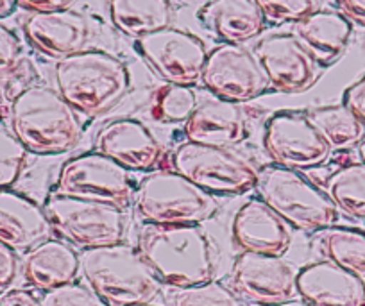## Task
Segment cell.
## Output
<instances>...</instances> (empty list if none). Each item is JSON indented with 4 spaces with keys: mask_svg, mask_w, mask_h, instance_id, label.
Masks as SVG:
<instances>
[{
    "mask_svg": "<svg viewBox=\"0 0 365 306\" xmlns=\"http://www.w3.org/2000/svg\"><path fill=\"white\" fill-rule=\"evenodd\" d=\"M138 253L158 280L170 288L195 287L215 276V253L199 224L143 223Z\"/></svg>",
    "mask_w": 365,
    "mask_h": 306,
    "instance_id": "1",
    "label": "cell"
},
{
    "mask_svg": "<svg viewBox=\"0 0 365 306\" xmlns=\"http://www.w3.org/2000/svg\"><path fill=\"white\" fill-rule=\"evenodd\" d=\"M79 111L58 90L29 84L13 95L9 106L11 133L34 154H63L83 136Z\"/></svg>",
    "mask_w": 365,
    "mask_h": 306,
    "instance_id": "2",
    "label": "cell"
},
{
    "mask_svg": "<svg viewBox=\"0 0 365 306\" xmlns=\"http://www.w3.org/2000/svg\"><path fill=\"white\" fill-rule=\"evenodd\" d=\"M54 77L63 98L88 117L111 110L131 86V76L125 63L117 56L97 49H84L59 59Z\"/></svg>",
    "mask_w": 365,
    "mask_h": 306,
    "instance_id": "3",
    "label": "cell"
},
{
    "mask_svg": "<svg viewBox=\"0 0 365 306\" xmlns=\"http://www.w3.org/2000/svg\"><path fill=\"white\" fill-rule=\"evenodd\" d=\"M86 285L108 306L149 305L161 292V281L138 249L120 242L84 249L79 255Z\"/></svg>",
    "mask_w": 365,
    "mask_h": 306,
    "instance_id": "4",
    "label": "cell"
},
{
    "mask_svg": "<svg viewBox=\"0 0 365 306\" xmlns=\"http://www.w3.org/2000/svg\"><path fill=\"white\" fill-rule=\"evenodd\" d=\"M256 192L290 228L324 231L339 220V208L328 193L296 168L267 165L258 170Z\"/></svg>",
    "mask_w": 365,
    "mask_h": 306,
    "instance_id": "5",
    "label": "cell"
},
{
    "mask_svg": "<svg viewBox=\"0 0 365 306\" xmlns=\"http://www.w3.org/2000/svg\"><path fill=\"white\" fill-rule=\"evenodd\" d=\"M133 203L140 219L150 224H201L219 212L213 193L174 168L145 175L136 185Z\"/></svg>",
    "mask_w": 365,
    "mask_h": 306,
    "instance_id": "6",
    "label": "cell"
},
{
    "mask_svg": "<svg viewBox=\"0 0 365 306\" xmlns=\"http://www.w3.org/2000/svg\"><path fill=\"white\" fill-rule=\"evenodd\" d=\"M45 212L52 228L83 251L124 242L128 217L125 210L113 203L54 193L48 197Z\"/></svg>",
    "mask_w": 365,
    "mask_h": 306,
    "instance_id": "7",
    "label": "cell"
},
{
    "mask_svg": "<svg viewBox=\"0 0 365 306\" xmlns=\"http://www.w3.org/2000/svg\"><path fill=\"white\" fill-rule=\"evenodd\" d=\"M172 168L210 193L240 195L256 188L258 168L230 147L185 142L172 153Z\"/></svg>",
    "mask_w": 365,
    "mask_h": 306,
    "instance_id": "8",
    "label": "cell"
},
{
    "mask_svg": "<svg viewBox=\"0 0 365 306\" xmlns=\"http://www.w3.org/2000/svg\"><path fill=\"white\" fill-rule=\"evenodd\" d=\"M135 192L136 185L131 170L117 163L113 158L93 151L70 158L63 163L54 193L106 200L125 210L135 199Z\"/></svg>",
    "mask_w": 365,
    "mask_h": 306,
    "instance_id": "9",
    "label": "cell"
},
{
    "mask_svg": "<svg viewBox=\"0 0 365 306\" xmlns=\"http://www.w3.org/2000/svg\"><path fill=\"white\" fill-rule=\"evenodd\" d=\"M136 51L170 84H190L201 81L205 70V41L188 31L165 27L136 40Z\"/></svg>",
    "mask_w": 365,
    "mask_h": 306,
    "instance_id": "10",
    "label": "cell"
},
{
    "mask_svg": "<svg viewBox=\"0 0 365 306\" xmlns=\"http://www.w3.org/2000/svg\"><path fill=\"white\" fill-rule=\"evenodd\" d=\"M263 146L276 165L312 168L322 165L331 147L304 111H278L267 121Z\"/></svg>",
    "mask_w": 365,
    "mask_h": 306,
    "instance_id": "11",
    "label": "cell"
},
{
    "mask_svg": "<svg viewBox=\"0 0 365 306\" xmlns=\"http://www.w3.org/2000/svg\"><path fill=\"white\" fill-rule=\"evenodd\" d=\"M231 287L258 306L287 305L297 297V270L283 256L240 253L231 270Z\"/></svg>",
    "mask_w": 365,
    "mask_h": 306,
    "instance_id": "12",
    "label": "cell"
},
{
    "mask_svg": "<svg viewBox=\"0 0 365 306\" xmlns=\"http://www.w3.org/2000/svg\"><path fill=\"white\" fill-rule=\"evenodd\" d=\"M202 84L215 97L231 102H247L269 86L258 59L240 44H222L208 52Z\"/></svg>",
    "mask_w": 365,
    "mask_h": 306,
    "instance_id": "13",
    "label": "cell"
},
{
    "mask_svg": "<svg viewBox=\"0 0 365 306\" xmlns=\"http://www.w3.org/2000/svg\"><path fill=\"white\" fill-rule=\"evenodd\" d=\"M255 56L270 86L279 91H304L317 79V63L294 33L263 38L256 44Z\"/></svg>",
    "mask_w": 365,
    "mask_h": 306,
    "instance_id": "14",
    "label": "cell"
},
{
    "mask_svg": "<svg viewBox=\"0 0 365 306\" xmlns=\"http://www.w3.org/2000/svg\"><path fill=\"white\" fill-rule=\"evenodd\" d=\"M231 237L242 253L283 256L292 244V228L262 199H251L235 213Z\"/></svg>",
    "mask_w": 365,
    "mask_h": 306,
    "instance_id": "15",
    "label": "cell"
},
{
    "mask_svg": "<svg viewBox=\"0 0 365 306\" xmlns=\"http://www.w3.org/2000/svg\"><path fill=\"white\" fill-rule=\"evenodd\" d=\"M96 151L113 158L128 170H153L163 154L156 136L136 118H115L101 128Z\"/></svg>",
    "mask_w": 365,
    "mask_h": 306,
    "instance_id": "16",
    "label": "cell"
},
{
    "mask_svg": "<svg viewBox=\"0 0 365 306\" xmlns=\"http://www.w3.org/2000/svg\"><path fill=\"white\" fill-rule=\"evenodd\" d=\"M24 33L41 54L56 59L84 51L90 40L86 16L70 8L33 13L24 22Z\"/></svg>",
    "mask_w": 365,
    "mask_h": 306,
    "instance_id": "17",
    "label": "cell"
},
{
    "mask_svg": "<svg viewBox=\"0 0 365 306\" xmlns=\"http://www.w3.org/2000/svg\"><path fill=\"white\" fill-rule=\"evenodd\" d=\"M297 294L308 306H365V281L322 260L297 270Z\"/></svg>",
    "mask_w": 365,
    "mask_h": 306,
    "instance_id": "18",
    "label": "cell"
},
{
    "mask_svg": "<svg viewBox=\"0 0 365 306\" xmlns=\"http://www.w3.org/2000/svg\"><path fill=\"white\" fill-rule=\"evenodd\" d=\"M52 224L40 204L24 193L0 190V244L15 253H27L48 240Z\"/></svg>",
    "mask_w": 365,
    "mask_h": 306,
    "instance_id": "19",
    "label": "cell"
},
{
    "mask_svg": "<svg viewBox=\"0 0 365 306\" xmlns=\"http://www.w3.org/2000/svg\"><path fill=\"white\" fill-rule=\"evenodd\" d=\"M185 136L188 142L205 146H237L249 136L245 111L238 102L219 97L206 98L199 102L194 113L185 122Z\"/></svg>",
    "mask_w": 365,
    "mask_h": 306,
    "instance_id": "20",
    "label": "cell"
},
{
    "mask_svg": "<svg viewBox=\"0 0 365 306\" xmlns=\"http://www.w3.org/2000/svg\"><path fill=\"white\" fill-rule=\"evenodd\" d=\"M197 19L226 44L252 40L265 27V16L256 0H208L199 9Z\"/></svg>",
    "mask_w": 365,
    "mask_h": 306,
    "instance_id": "21",
    "label": "cell"
},
{
    "mask_svg": "<svg viewBox=\"0 0 365 306\" xmlns=\"http://www.w3.org/2000/svg\"><path fill=\"white\" fill-rule=\"evenodd\" d=\"M22 272L38 290H52L76 281L81 272L79 255L65 242L48 238L26 253Z\"/></svg>",
    "mask_w": 365,
    "mask_h": 306,
    "instance_id": "22",
    "label": "cell"
},
{
    "mask_svg": "<svg viewBox=\"0 0 365 306\" xmlns=\"http://www.w3.org/2000/svg\"><path fill=\"white\" fill-rule=\"evenodd\" d=\"M351 31L353 27L347 16L336 11L319 9L308 15L307 19L299 20L296 24L294 34L310 52L315 63L326 66L336 61L346 51Z\"/></svg>",
    "mask_w": 365,
    "mask_h": 306,
    "instance_id": "23",
    "label": "cell"
},
{
    "mask_svg": "<svg viewBox=\"0 0 365 306\" xmlns=\"http://www.w3.org/2000/svg\"><path fill=\"white\" fill-rule=\"evenodd\" d=\"M110 15L115 27L131 38H142L170 27V0H110Z\"/></svg>",
    "mask_w": 365,
    "mask_h": 306,
    "instance_id": "24",
    "label": "cell"
},
{
    "mask_svg": "<svg viewBox=\"0 0 365 306\" xmlns=\"http://www.w3.org/2000/svg\"><path fill=\"white\" fill-rule=\"evenodd\" d=\"M307 115L331 149H346L364 138L365 128L346 104L315 108Z\"/></svg>",
    "mask_w": 365,
    "mask_h": 306,
    "instance_id": "25",
    "label": "cell"
},
{
    "mask_svg": "<svg viewBox=\"0 0 365 306\" xmlns=\"http://www.w3.org/2000/svg\"><path fill=\"white\" fill-rule=\"evenodd\" d=\"M321 249L326 260L365 277V231L331 226L322 231Z\"/></svg>",
    "mask_w": 365,
    "mask_h": 306,
    "instance_id": "26",
    "label": "cell"
},
{
    "mask_svg": "<svg viewBox=\"0 0 365 306\" xmlns=\"http://www.w3.org/2000/svg\"><path fill=\"white\" fill-rule=\"evenodd\" d=\"M324 192L339 212L365 220V163H349L324 181Z\"/></svg>",
    "mask_w": 365,
    "mask_h": 306,
    "instance_id": "27",
    "label": "cell"
},
{
    "mask_svg": "<svg viewBox=\"0 0 365 306\" xmlns=\"http://www.w3.org/2000/svg\"><path fill=\"white\" fill-rule=\"evenodd\" d=\"M197 95L185 84H165L154 95L153 115L156 121L167 124L187 122L197 108Z\"/></svg>",
    "mask_w": 365,
    "mask_h": 306,
    "instance_id": "28",
    "label": "cell"
},
{
    "mask_svg": "<svg viewBox=\"0 0 365 306\" xmlns=\"http://www.w3.org/2000/svg\"><path fill=\"white\" fill-rule=\"evenodd\" d=\"M167 302L168 306H245L233 288L215 280L195 287L170 288Z\"/></svg>",
    "mask_w": 365,
    "mask_h": 306,
    "instance_id": "29",
    "label": "cell"
},
{
    "mask_svg": "<svg viewBox=\"0 0 365 306\" xmlns=\"http://www.w3.org/2000/svg\"><path fill=\"white\" fill-rule=\"evenodd\" d=\"M29 151L9 129L0 128V190L19 181L27 165Z\"/></svg>",
    "mask_w": 365,
    "mask_h": 306,
    "instance_id": "30",
    "label": "cell"
},
{
    "mask_svg": "<svg viewBox=\"0 0 365 306\" xmlns=\"http://www.w3.org/2000/svg\"><path fill=\"white\" fill-rule=\"evenodd\" d=\"M322 0H256L263 16L272 22H299L321 9Z\"/></svg>",
    "mask_w": 365,
    "mask_h": 306,
    "instance_id": "31",
    "label": "cell"
},
{
    "mask_svg": "<svg viewBox=\"0 0 365 306\" xmlns=\"http://www.w3.org/2000/svg\"><path fill=\"white\" fill-rule=\"evenodd\" d=\"M40 306H108L88 285L68 283L47 290L40 297Z\"/></svg>",
    "mask_w": 365,
    "mask_h": 306,
    "instance_id": "32",
    "label": "cell"
},
{
    "mask_svg": "<svg viewBox=\"0 0 365 306\" xmlns=\"http://www.w3.org/2000/svg\"><path fill=\"white\" fill-rule=\"evenodd\" d=\"M22 44L8 26L0 22V79L11 76L20 66Z\"/></svg>",
    "mask_w": 365,
    "mask_h": 306,
    "instance_id": "33",
    "label": "cell"
},
{
    "mask_svg": "<svg viewBox=\"0 0 365 306\" xmlns=\"http://www.w3.org/2000/svg\"><path fill=\"white\" fill-rule=\"evenodd\" d=\"M342 104H346L354 117L361 122L365 128V73L358 81H354L351 86L346 88L342 97Z\"/></svg>",
    "mask_w": 365,
    "mask_h": 306,
    "instance_id": "34",
    "label": "cell"
},
{
    "mask_svg": "<svg viewBox=\"0 0 365 306\" xmlns=\"http://www.w3.org/2000/svg\"><path fill=\"white\" fill-rule=\"evenodd\" d=\"M19 274V258L13 249L0 244V290L8 288Z\"/></svg>",
    "mask_w": 365,
    "mask_h": 306,
    "instance_id": "35",
    "label": "cell"
},
{
    "mask_svg": "<svg viewBox=\"0 0 365 306\" xmlns=\"http://www.w3.org/2000/svg\"><path fill=\"white\" fill-rule=\"evenodd\" d=\"M0 306H40V299L29 290L13 288L0 295Z\"/></svg>",
    "mask_w": 365,
    "mask_h": 306,
    "instance_id": "36",
    "label": "cell"
},
{
    "mask_svg": "<svg viewBox=\"0 0 365 306\" xmlns=\"http://www.w3.org/2000/svg\"><path fill=\"white\" fill-rule=\"evenodd\" d=\"M73 0H15V4H19L20 8L29 9L33 13H41V11H58V9H66L70 8Z\"/></svg>",
    "mask_w": 365,
    "mask_h": 306,
    "instance_id": "37",
    "label": "cell"
},
{
    "mask_svg": "<svg viewBox=\"0 0 365 306\" xmlns=\"http://www.w3.org/2000/svg\"><path fill=\"white\" fill-rule=\"evenodd\" d=\"M339 4L351 20L365 26V0H339Z\"/></svg>",
    "mask_w": 365,
    "mask_h": 306,
    "instance_id": "38",
    "label": "cell"
},
{
    "mask_svg": "<svg viewBox=\"0 0 365 306\" xmlns=\"http://www.w3.org/2000/svg\"><path fill=\"white\" fill-rule=\"evenodd\" d=\"M15 8V0H0V19L8 16Z\"/></svg>",
    "mask_w": 365,
    "mask_h": 306,
    "instance_id": "39",
    "label": "cell"
},
{
    "mask_svg": "<svg viewBox=\"0 0 365 306\" xmlns=\"http://www.w3.org/2000/svg\"><path fill=\"white\" fill-rule=\"evenodd\" d=\"M358 154H360L361 161H364V163H365V140H361L360 146H358Z\"/></svg>",
    "mask_w": 365,
    "mask_h": 306,
    "instance_id": "40",
    "label": "cell"
},
{
    "mask_svg": "<svg viewBox=\"0 0 365 306\" xmlns=\"http://www.w3.org/2000/svg\"><path fill=\"white\" fill-rule=\"evenodd\" d=\"M138 306H156V305H153V302H149V305H138Z\"/></svg>",
    "mask_w": 365,
    "mask_h": 306,
    "instance_id": "41",
    "label": "cell"
},
{
    "mask_svg": "<svg viewBox=\"0 0 365 306\" xmlns=\"http://www.w3.org/2000/svg\"><path fill=\"white\" fill-rule=\"evenodd\" d=\"M276 306H287V305H276Z\"/></svg>",
    "mask_w": 365,
    "mask_h": 306,
    "instance_id": "42",
    "label": "cell"
}]
</instances>
